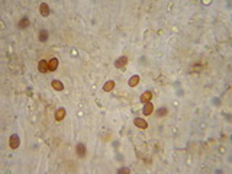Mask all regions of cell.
I'll list each match as a JSON object with an SVG mask.
<instances>
[{
  "instance_id": "obj_1",
  "label": "cell",
  "mask_w": 232,
  "mask_h": 174,
  "mask_svg": "<svg viewBox=\"0 0 232 174\" xmlns=\"http://www.w3.org/2000/svg\"><path fill=\"white\" fill-rule=\"evenodd\" d=\"M19 145H20V139L16 134H12V137L9 138V147L12 148V150H16Z\"/></svg>"
},
{
  "instance_id": "obj_2",
  "label": "cell",
  "mask_w": 232,
  "mask_h": 174,
  "mask_svg": "<svg viewBox=\"0 0 232 174\" xmlns=\"http://www.w3.org/2000/svg\"><path fill=\"white\" fill-rule=\"evenodd\" d=\"M134 123H135V126L139 128V129H147V128H148V123L144 121V119H141V118H136V119L134 121Z\"/></svg>"
},
{
  "instance_id": "obj_3",
  "label": "cell",
  "mask_w": 232,
  "mask_h": 174,
  "mask_svg": "<svg viewBox=\"0 0 232 174\" xmlns=\"http://www.w3.org/2000/svg\"><path fill=\"white\" fill-rule=\"evenodd\" d=\"M38 70H39L41 73H47V71H50V64L42 60V61H39V64H38Z\"/></svg>"
},
{
  "instance_id": "obj_4",
  "label": "cell",
  "mask_w": 232,
  "mask_h": 174,
  "mask_svg": "<svg viewBox=\"0 0 232 174\" xmlns=\"http://www.w3.org/2000/svg\"><path fill=\"white\" fill-rule=\"evenodd\" d=\"M75 151H77V155L78 157H86V145L84 144H78L77 145V148H75Z\"/></svg>"
},
{
  "instance_id": "obj_5",
  "label": "cell",
  "mask_w": 232,
  "mask_h": 174,
  "mask_svg": "<svg viewBox=\"0 0 232 174\" xmlns=\"http://www.w3.org/2000/svg\"><path fill=\"white\" fill-rule=\"evenodd\" d=\"M39 12H41V15L44 17H47L50 15V7H48V4L47 3H42L41 6H39Z\"/></svg>"
},
{
  "instance_id": "obj_6",
  "label": "cell",
  "mask_w": 232,
  "mask_h": 174,
  "mask_svg": "<svg viewBox=\"0 0 232 174\" xmlns=\"http://www.w3.org/2000/svg\"><path fill=\"white\" fill-rule=\"evenodd\" d=\"M142 112H144V115H151V113L154 112V106H152V103H151V102H148V103L144 104Z\"/></svg>"
},
{
  "instance_id": "obj_7",
  "label": "cell",
  "mask_w": 232,
  "mask_h": 174,
  "mask_svg": "<svg viewBox=\"0 0 232 174\" xmlns=\"http://www.w3.org/2000/svg\"><path fill=\"white\" fill-rule=\"evenodd\" d=\"M151 99H152V93H151V91H144L142 96H141V102H142L144 104L151 102Z\"/></svg>"
},
{
  "instance_id": "obj_8",
  "label": "cell",
  "mask_w": 232,
  "mask_h": 174,
  "mask_svg": "<svg viewBox=\"0 0 232 174\" xmlns=\"http://www.w3.org/2000/svg\"><path fill=\"white\" fill-rule=\"evenodd\" d=\"M64 118H65V109L61 107V109H58V110L55 112V121L60 122V121H62Z\"/></svg>"
},
{
  "instance_id": "obj_9",
  "label": "cell",
  "mask_w": 232,
  "mask_h": 174,
  "mask_svg": "<svg viewBox=\"0 0 232 174\" xmlns=\"http://www.w3.org/2000/svg\"><path fill=\"white\" fill-rule=\"evenodd\" d=\"M125 64H128V57H125V55L121 57V58H118V60L115 61V65H116V67H124Z\"/></svg>"
},
{
  "instance_id": "obj_10",
  "label": "cell",
  "mask_w": 232,
  "mask_h": 174,
  "mask_svg": "<svg viewBox=\"0 0 232 174\" xmlns=\"http://www.w3.org/2000/svg\"><path fill=\"white\" fill-rule=\"evenodd\" d=\"M48 64H50V71H55L58 68V58H51Z\"/></svg>"
},
{
  "instance_id": "obj_11",
  "label": "cell",
  "mask_w": 232,
  "mask_h": 174,
  "mask_svg": "<svg viewBox=\"0 0 232 174\" xmlns=\"http://www.w3.org/2000/svg\"><path fill=\"white\" fill-rule=\"evenodd\" d=\"M138 83H139V75H132L131 78H129V87H136L138 86Z\"/></svg>"
},
{
  "instance_id": "obj_12",
  "label": "cell",
  "mask_w": 232,
  "mask_h": 174,
  "mask_svg": "<svg viewBox=\"0 0 232 174\" xmlns=\"http://www.w3.org/2000/svg\"><path fill=\"white\" fill-rule=\"evenodd\" d=\"M28 26H29V19L28 17H23V19L19 20V28L20 29H26Z\"/></svg>"
},
{
  "instance_id": "obj_13",
  "label": "cell",
  "mask_w": 232,
  "mask_h": 174,
  "mask_svg": "<svg viewBox=\"0 0 232 174\" xmlns=\"http://www.w3.org/2000/svg\"><path fill=\"white\" fill-rule=\"evenodd\" d=\"M113 87H115V81L109 80V81H106V83H105V86H103V90H105V91H110V90H112Z\"/></svg>"
},
{
  "instance_id": "obj_14",
  "label": "cell",
  "mask_w": 232,
  "mask_h": 174,
  "mask_svg": "<svg viewBox=\"0 0 232 174\" xmlns=\"http://www.w3.org/2000/svg\"><path fill=\"white\" fill-rule=\"evenodd\" d=\"M47 39H48V32H47L45 29H42V31L39 32V41H41V42H47Z\"/></svg>"
},
{
  "instance_id": "obj_15",
  "label": "cell",
  "mask_w": 232,
  "mask_h": 174,
  "mask_svg": "<svg viewBox=\"0 0 232 174\" xmlns=\"http://www.w3.org/2000/svg\"><path fill=\"white\" fill-rule=\"evenodd\" d=\"M52 87H54V90H58V91H61V90L64 88L62 83H61V81H58V80H54V81H52Z\"/></svg>"
},
{
  "instance_id": "obj_16",
  "label": "cell",
  "mask_w": 232,
  "mask_h": 174,
  "mask_svg": "<svg viewBox=\"0 0 232 174\" xmlns=\"http://www.w3.org/2000/svg\"><path fill=\"white\" fill-rule=\"evenodd\" d=\"M165 113H167V110H165V109H164V107H161L160 110H158V112H157V116H164V115H165Z\"/></svg>"
},
{
  "instance_id": "obj_17",
  "label": "cell",
  "mask_w": 232,
  "mask_h": 174,
  "mask_svg": "<svg viewBox=\"0 0 232 174\" xmlns=\"http://www.w3.org/2000/svg\"><path fill=\"white\" fill-rule=\"evenodd\" d=\"M118 173L119 174H126V173H129V170H128V168H121Z\"/></svg>"
}]
</instances>
